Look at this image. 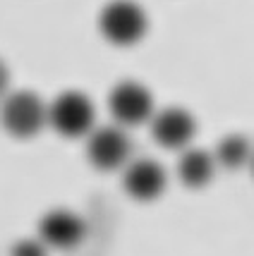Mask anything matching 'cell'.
I'll return each mask as SVG.
<instances>
[{"label":"cell","instance_id":"obj_2","mask_svg":"<svg viewBox=\"0 0 254 256\" xmlns=\"http://www.w3.org/2000/svg\"><path fill=\"white\" fill-rule=\"evenodd\" d=\"M149 17L137 0H111L99 14V32L111 46L130 48L146 36Z\"/></svg>","mask_w":254,"mask_h":256},{"label":"cell","instance_id":"obj_5","mask_svg":"<svg viewBox=\"0 0 254 256\" xmlns=\"http://www.w3.org/2000/svg\"><path fill=\"white\" fill-rule=\"evenodd\" d=\"M108 110H111L113 122L130 130V127H139V124L149 122L156 106L151 91L142 82L125 79L120 84H115L108 94Z\"/></svg>","mask_w":254,"mask_h":256},{"label":"cell","instance_id":"obj_8","mask_svg":"<svg viewBox=\"0 0 254 256\" xmlns=\"http://www.w3.org/2000/svg\"><path fill=\"white\" fill-rule=\"evenodd\" d=\"M87 237V223L79 218L77 213L67 211V208H56L48 211L39 220V240L48 249H75L82 244V240Z\"/></svg>","mask_w":254,"mask_h":256},{"label":"cell","instance_id":"obj_9","mask_svg":"<svg viewBox=\"0 0 254 256\" xmlns=\"http://www.w3.org/2000/svg\"><path fill=\"white\" fill-rule=\"evenodd\" d=\"M216 172V160L209 151L187 146L180 151L177 158V180L187 187V190H204L213 180Z\"/></svg>","mask_w":254,"mask_h":256},{"label":"cell","instance_id":"obj_12","mask_svg":"<svg viewBox=\"0 0 254 256\" xmlns=\"http://www.w3.org/2000/svg\"><path fill=\"white\" fill-rule=\"evenodd\" d=\"M8 91H10V70L3 62V58H0V98H3Z\"/></svg>","mask_w":254,"mask_h":256},{"label":"cell","instance_id":"obj_6","mask_svg":"<svg viewBox=\"0 0 254 256\" xmlns=\"http://www.w3.org/2000/svg\"><path fill=\"white\" fill-rule=\"evenodd\" d=\"M149 127H151V139L156 144L166 151H177V154L192 146L194 136H197L194 115L177 106L154 110V115L149 118Z\"/></svg>","mask_w":254,"mask_h":256},{"label":"cell","instance_id":"obj_3","mask_svg":"<svg viewBox=\"0 0 254 256\" xmlns=\"http://www.w3.org/2000/svg\"><path fill=\"white\" fill-rule=\"evenodd\" d=\"M0 127L12 139H34L46 130V103L34 91H8L0 98Z\"/></svg>","mask_w":254,"mask_h":256},{"label":"cell","instance_id":"obj_1","mask_svg":"<svg viewBox=\"0 0 254 256\" xmlns=\"http://www.w3.org/2000/svg\"><path fill=\"white\" fill-rule=\"evenodd\" d=\"M46 127L65 139H84L96 127V108L87 94L63 91L46 103Z\"/></svg>","mask_w":254,"mask_h":256},{"label":"cell","instance_id":"obj_10","mask_svg":"<svg viewBox=\"0 0 254 256\" xmlns=\"http://www.w3.org/2000/svg\"><path fill=\"white\" fill-rule=\"evenodd\" d=\"M216 160V168H225V170H240L249 163L252 156V146L244 139L242 134H228L223 136L216 151L211 154Z\"/></svg>","mask_w":254,"mask_h":256},{"label":"cell","instance_id":"obj_7","mask_svg":"<svg viewBox=\"0 0 254 256\" xmlns=\"http://www.w3.org/2000/svg\"><path fill=\"white\" fill-rule=\"evenodd\" d=\"M122 172V190L139 204L156 201L168 187V172L154 158H130Z\"/></svg>","mask_w":254,"mask_h":256},{"label":"cell","instance_id":"obj_11","mask_svg":"<svg viewBox=\"0 0 254 256\" xmlns=\"http://www.w3.org/2000/svg\"><path fill=\"white\" fill-rule=\"evenodd\" d=\"M10 256H48V246L36 237V240H20L10 249Z\"/></svg>","mask_w":254,"mask_h":256},{"label":"cell","instance_id":"obj_4","mask_svg":"<svg viewBox=\"0 0 254 256\" xmlns=\"http://www.w3.org/2000/svg\"><path fill=\"white\" fill-rule=\"evenodd\" d=\"M87 139V160L94 170L118 172L132 158V142L127 130L120 124H101L84 136Z\"/></svg>","mask_w":254,"mask_h":256}]
</instances>
